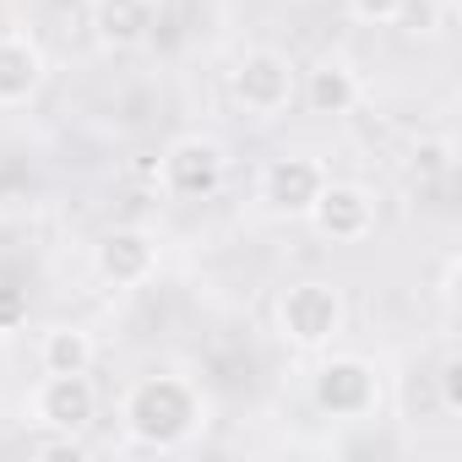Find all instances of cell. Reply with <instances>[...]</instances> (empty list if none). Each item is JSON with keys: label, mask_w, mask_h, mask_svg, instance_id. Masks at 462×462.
I'll use <instances>...</instances> for the list:
<instances>
[{"label": "cell", "mask_w": 462, "mask_h": 462, "mask_svg": "<svg viewBox=\"0 0 462 462\" xmlns=\"http://www.w3.org/2000/svg\"><path fill=\"white\" fill-rule=\"evenodd\" d=\"M207 424H212V402L180 370L136 375L120 392V430L142 451H185L207 435Z\"/></svg>", "instance_id": "6da1fadb"}, {"label": "cell", "mask_w": 462, "mask_h": 462, "mask_svg": "<svg viewBox=\"0 0 462 462\" xmlns=\"http://www.w3.org/2000/svg\"><path fill=\"white\" fill-rule=\"evenodd\" d=\"M273 332L294 354H327L348 332V294L332 278H294L273 300Z\"/></svg>", "instance_id": "7a4b0ae2"}, {"label": "cell", "mask_w": 462, "mask_h": 462, "mask_svg": "<svg viewBox=\"0 0 462 462\" xmlns=\"http://www.w3.org/2000/svg\"><path fill=\"white\" fill-rule=\"evenodd\" d=\"M158 190L180 207L190 201H212L223 185H228V147L207 131H180L163 152H158V169H152Z\"/></svg>", "instance_id": "3957f363"}, {"label": "cell", "mask_w": 462, "mask_h": 462, "mask_svg": "<svg viewBox=\"0 0 462 462\" xmlns=\"http://www.w3.org/2000/svg\"><path fill=\"white\" fill-rule=\"evenodd\" d=\"M228 98H235V109L251 115V120H278L300 98V66L283 50L256 44L228 66Z\"/></svg>", "instance_id": "277c9868"}, {"label": "cell", "mask_w": 462, "mask_h": 462, "mask_svg": "<svg viewBox=\"0 0 462 462\" xmlns=\"http://www.w3.org/2000/svg\"><path fill=\"white\" fill-rule=\"evenodd\" d=\"M386 397V381L381 370L365 359V354H316V370H310V408L321 419H370Z\"/></svg>", "instance_id": "5b68a950"}, {"label": "cell", "mask_w": 462, "mask_h": 462, "mask_svg": "<svg viewBox=\"0 0 462 462\" xmlns=\"http://www.w3.org/2000/svg\"><path fill=\"white\" fill-rule=\"evenodd\" d=\"M305 223L327 245H365L375 235V223H381V196L370 185H359V180H332L327 174V185L310 201Z\"/></svg>", "instance_id": "8992f818"}, {"label": "cell", "mask_w": 462, "mask_h": 462, "mask_svg": "<svg viewBox=\"0 0 462 462\" xmlns=\"http://www.w3.org/2000/svg\"><path fill=\"white\" fill-rule=\"evenodd\" d=\"M158 267H163V245H158L152 228H142V223H115V228H104L98 245H93V273H98L104 289L131 294V289L152 283Z\"/></svg>", "instance_id": "52a82bcc"}, {"label": "cell", "mask_w": 462, "mask_h": 462, "mask_svg": "<svg viewBox=\"0 0 462 462\" xmlns=\"http://www.w3.org/2000/svg\"><path fill=\"white\" fill-rule=\"evenodd\" d=\"M28 430H60V435H88L93 419H98V386H93V370L82 375H39L28 402Z\"/></svg>", "instance_id": "ba28073f"}, {"label": "cell", "mask_w": 462, "mask_h": 462, "mask_svg": "<svg viewBox=\"0 0 462 462\" xmlns=\"http://www.w3.org/2000/svg\"><path fill=\"white\" fill-rule=\"evenodd\" d=\"M321 185H327V163L316 152H278L256 174V201L273 217H289L294 223V217L310 212V201L321 196Z\"/></svg>", "instance_id": "9c48e42d"}, {"label": "cell", "mask_w": 462, "mask_h": 462, "mask_svg": "<svg viewBox=\"0 0 462 462\" xmlns=\"http://www.w3.org/2000/svg\"><path fill=\"white\" fill-rule=\"evenodd\" d=\"M50 82V55L28 28H6L0 33V115L28 109Z\"/></svg>", "instance_id": "30bf717a"}, {"label": "cell", "mask_w": 462, "mask_h": 462, "mask_svg": "<svg viewBox=\"0 0 462 462\" xmlns=\"http://www.w3.org/2000/svg\"><path fill=\"white\" fill-rule=\"evenodd\" d=\"M158 28V0H88V33L104 55H131Z\"/></svg>", "instance_id": "8fae6325"}, {"label": "cell", "mask_w": 462, "mask_h": 462, "mask_svg": "<svg viewBox=\"0 0 462 462\" xmlns=\"http://www.w3.org/2000/svg\"><path fill=\"white\" fill-rule=\"evenodd\" d=\"M300 98L310 115L321 120H343L365 104V77L343 60V55H321L310 71H300Z\"/></svg>", "instance_id": "7c38bea8"}, {"label": "cell", "mask_w": 462, "mask_h": 462, "mask_svg": "<svg viewBox=\"0 0 462 462\" xmlns=\"http://www.w3.org/2000/svg\"><path fill=\"white\" fill-rule=\"evenodd\" d=\"M93 365H98V343H93L88 327L55 321V327L39 332V370H44V375H82V370H93Z\"/></svg>", "instance_id": "4fadbf2b"}, {"label": "cell", "mask_w": 462, "mask_h": 462, "mask_svg": "<svg viewBox=\"0 0 462 462\" xmlns=\"http://www.w3.org/2000/svg\"><path fill=\"white\" fill-rule=\"evenodd\" d=\"M392 28H402L408 39H435L446 28V0H402Z\"/></svg>", "instance_id": "5bb4252c"}, {"label": "cell", "mask_w": 462, "mask_h": 462, "mask_svg": "<svg viewBox=\"0 0 462 462\" xmlns=\"http://www.w3.org/2000/svg\"><path fill=\"white\" fill-rule=\"evenodd\" d=\"M435 392H440V413L446 419H457L462 413V354L446 343V354H440V365H435Z\"/></svg>", "instance_id": "9a60e30c"}, {"label": "cell", "mask_w": 462, "mask_h": 462, "mask_svg": "<svg viewBox=\"0 0 462 462\" xmlns=\"http://www.w3.org/2000/svg\"><path fill=\"white\" fill-rule=\"evenodd\" d=\"M343 6H348V17L365 23V28H392L397 12H402V0H343Z\"/></svg>", "instance_id": "2e32d148"}, {"label": "cell", "mask_w": 462, "mask_h": 462, "mask_svg": "<svg viewBox=\"0 0 462 462\" xmlns=\"http://www.w3.org/2000/svg\"><path fill=\"white\" fill-rule=\"evenodd\" d=\"M23 321H28V294H23V289H6V283H0V337L23 332Z\"/></svg>", "instance_id": "e0dca14e"}, {"label": "cell", "mask_w": 462, "mask_h": 462, "mask_svg": "<svg viewBox=\"0 0 462 462\" xmlns=\"http://www.w3.org/2000/svg\"><path fill=\"white\" fill-rule=\"evenodd\" d=\"M419 169L446 174V169H451V142H430V147H419Z\"/></svg>", "instance_id": "ac0fdd59"}, {"label": "cell", "mask_w": 462, "mask_h": 462, "mask_svg": "<svg viewBox=\"0 0 462 462\" xmlns=\"http://www.w3.org/2000/svg\"><path fill=\"white\" fill-rule=\"evenodd\" d=\"M457 256H446V267H440V305H446V321H451V310H457Z\"/></svg>", "instance_id": "d6986e66"}]
</instances>
